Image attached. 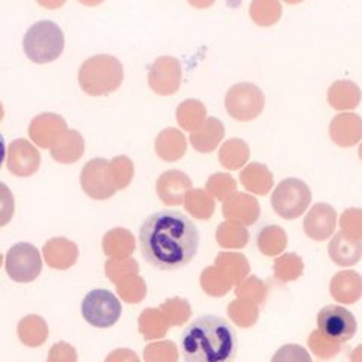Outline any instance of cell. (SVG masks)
Here are the masks:
<instances>
[{
    "label": "cell",
    "instance_id": "cell-1",
    "mask_svg": "<svg viewBox=\"0 0 362 362\" xmlns=\"http://www.w3.org/2000/svg\"><path fill=\"white\" fill-rule=\"evenodd\" d=\"M139 243L146 263L154 269L171 272L185 267L195 258L199 231L186 214L160 210L144 221Z\"/></svg>",
    "mask_w": 362,
    "mask_h": 362
},
{
    "label": "cell",
    "instance_id": "cell-2",
    "mask_svg": "<svg viewBox=\"0 0 362 362\" xmlns=\"http://www.w3.org/2000/svg\"><path fill=\"white\" fill-rule=\"evenodd\" d=\"M180 346L185 362H234L239 339L225 319L206 314L185 327Z\"/></svg>",
    "mask_w": 362,
    "mask_h": 362
},
{
    "label": "cell",
    "instance_id": "cell-3",
    "mask_svg": "<svg viewBox=\"0 0 362 362\" xmlns=\"http://www.w3.org/2000/svg\"><path fill=\"white\" fill-rule=\"evenodd\" d=\"M124 81V66L112 54H95L88 58L78 70V85L93 97L107 95Z\"/></svg>",
    "mask_w": 362,
    "mask_h": 362
},
{
    "label": "cell",
    "instance_id": "cell-4",
    "mask_svg": "<svg viewBox=\"0 0 362 362\" xmlns=\"http://www.w3.org/2000/svg\"><path fill=\"white\" fill-rule=\"evenodd\" d=\"M65 37L62 29L50 20L33 23L23 38V50L35 64H49L64 52Z\"/></svg>",
    "mask_w": 362,
    "mask_h": 362
},
{
    "label": "cell",
    "instance_id": "cell-5",
    "mask_svg": "<svg viewBox=\"0 0 362 362\" xmlns=\"http://www.w3.org/2000/svg\"><path fill=\"white\" fill-rule=\"evenodd\" d=\"M311 189L299 178H286L272 194V209L279 218L293 221L300 218L311 204Z\"/></svg>",
    "mask_w": 362,
    "mask_h": 362
},
{
    "label": "cell",
    "instance_id": "cell-6",
    "mask_svg": "<svg viewBox=\"0 0 362 362\" xmlns=\"http://www.w3.org/2000/svg\"><path fill=\"white\" fill-rule=\"evenodd\" d=\"M122 314V307L115 294L105 288L90 290L82 300L83 319L98 329L115 325Z\"/></svg>",
    "mask_w": 362,
    "mask_h": 362
},
{
    "label": "cell",
    "instance_id": "cell-7",
    "mask_svg": "<svg viewBox=\"0 0 362 362\" xmlns=\"http://www.w3.org/2000/svg\"><path fill=\"white\" fill-rule=\"evenodd\" d=\"M225 109L237 121L247 122L262 115L264 109V94L254 83H235L225 95Z\"/></svg>",
    "mask_w": 362,
    "mask_h": 362
},
{
    "label": "cell",
    "instance_id": "cell-8",
    "mask_svg": "<svg viewBox=\"0 0 362 362\" xmlns=\"http://www.w3.org/2000/svg\"><path fill=\"white\" fill-rule=\"evenodd\" d=\"M5 269L16 282L25 284L35 281L42 270V259L37 246L30 243L14 245L5 257Z\"/></svg>",
    "mask_w": 362,
    "mask_h": 362
},
{
    "label": "cell",
    "instance_id": "cell-9",
    "mask_svg": "<svg viewBox=\"0 0 362 362\" xmlns=\"http://www.w3.org/2000/svg\"><path fill=\"white\" fill-rule=\"evenodd\" d=\"M317 326L323 335L339 344L352 339L358 329L355 315L339 305H327L322 308L317 315Z\"/></svg>",
    "mask_w": 362,
    "mask_h": 362
},
{
    "label": "cell",
    "instance_id": "cell-10",
    "mask_svg": "<svg viewBox=\"0 0 362 362\" xmlns=\"http://www.w3.org/2000/svg\"><path fill=\"white\" fill-rule=\"evenodd\" d=\"M81 185L85 194L94 199H107L118 190L112 180L110 162L106 158H93L83 166Z\"/></svg>",
    "mask_w": 362,
    "mask_h": 362
},
{
    "label": "cell",
    "instance_id": "cell-11",
    "mask_svg": "<svg viewBox=\"0 0 362 362\" xmlns=\"http://www.w3.org/2000/svg\"><path fill=\"white\" fill-rule=\"evenodd\" d=\"M183 70L174 56H160L148 70V85L158 95H173L180 89Z\"/></svg>",
    "mask_w": 362,
    "mask_h": 362
},
{
    "label": "cell",
    "instance_id": "cell-12",
    "mask_svg": "<svg viewBox=\"0 0 362 362\" xmlns=\"http://www.w3.org/2000/svg\"><path fill=\"white\" fill-rule=\"evenodd\" d=\"M41 156L35 145L26 139H16L8 145L6 166L17 177H30L38 171Z\"/></svg>",
    "mask_w": 362,
    "mask_h": 362
},
{
    "label": "cell",
    "instance_id": "cell-13",
    "mask_svg": "<svg viewBox=\"0 0 362 362\" xmlns=\"http://www.w3.org/2000/svg\"><path fill=\"white\" fill-rule=\"evenodd\" d=\"M66 130V122L58 113H41L30 121L29 138L41 148H52Z\"/></svg>",
    "mask_w": 362,
    "mask_h": 362
},
{
    "label": "cell",
    "instance_id": "cell-14",
    "mask_svg": "<svg viewBox=\"0 0 362 362\" xmlns=\"http://www.w3.org/2000/svg\"><path fill=\"white\" fill-rule=\"evenodd\" d=\"M337 228V211L325 202L314 204L303 221V230L314 242H323L331 237Z\"/></svg>",
    "mask_w": 362,
    "mask_h": 362
},
{
    "label": "cell",
    "instance_id": "cell-15",
    "mask_svg": "<svg viewBox=\"0 0 362 362\" xmlns=\"http://www.w3.org/2000/svg\"><path fill=\"white\" fill-rule=\"evenodd\" d=\"M329 136L341 148H352L362 139V118L354 112L338 113L331 121Z\"/></svg>",
    "mask_w": 362,
    "mask_h": 362
},
{
    "label": "cell",
    "instance_id": "cell-16",
    "mask_svg": "<svg viewBox=\"0 0 362 362\" xmlns=\"http://www.w3.org/2000/svg\"><path fill=\"white\" fill-rule=\"evenodd\" d=\"M223 216L239 225H252L259 218V204L249 194H235L223 201Z\"/></svg>",
    "mask_w": 362,
    "mask_h": 362
},
{
    "label": "cell",
    "instance_id": "cell-17",
    "mask_svg": "<svg viewBox=\"0 0 362 362\" xmlns=\"http://www.w3.org/2000/svg\"><path fill=\"white\" fill-rule=\"evenodd\" d=\"M192 187V181L187 174L177 171H166L157 180L156 190L160 199L168 206H178L183 202L187 192Z\"/></svg>",
    "mask_w": 362,
    "mask_h": 362
},
{
    "label": "cell",
    "instance_id": "cell-18",
    "mask_svg": "<svg viewBox=\"0 0 362 362\" xmlns=\"http://www.w3.org/2000/svg\"><path fill=\"white\" fill-rule=\"evenodd\" d=\"M331 294L337 302H358L362 298V276L355 270L338 272L331 281Z\"/></svg>",
    "mask_w": 362,
    "mask_h": 362
},
{
    "label": "cell",
    "instance_id": "cell-19",
    "mask_svg": "<svg viewBox=\"0 0 362 362\" xmlns=\"http://www.w3.org/2000/svg\"><path fill=\"white\" fill-rule=\"evenodd\" d=\"M52 157L59 163H76L85 153V139L77 130H66L50 148Z\"/></svg>",
    "mask_w": 362,
    "mask_h": 362
},
{
    "label": "cell",
    "instance_id": "cell-20",
    "mask_svg": "<svg viewBox=\"0 0 362 362\" xmlns=\"http://www.w3.org/2000/svg\"><path fill=\"white\" fill-rule=\"evenodd\" d=\"M225 136V127L221 119L210 117L202 124V127L190 133V144L198 153H211L218 148Z\"/></svg>",
    "mask_w": 362,
    "mask_h": 362
},
{
    "label": "cell",
    "instance_id": "cell-21",
    "mask_svg": "<svg viewBox=\"0 0 362 362\" xmlns=\"http://www.w3.org/2000/svg\"><path fill=\"white\" fill-rule=\"evenodd\" d=\"M329 257L338 266H355L362 258V242L350 239L343 231H339L329 243Z\"/></svg>",
    "mask_w": 362,
    "mask_h": 362
},
{
    "label": "cell",
    "instance_id": "cell-22",
    "mask_svg": "<svg viewBox=\"0 0 362 362\" xmlns=\"http://www.w3.org/2000/svg\"><path fill=\"white\" fill-rule=\"evenodd\" d=\"M187 141L177 129H165L156 138V153L165 162H177L186 154Z\"/></svg>",
    "mask_w": 362,
    "mask_h": 362
},
{
    "label": "cell",
    "instance_id": "cell-23",
    "mask_svg": "<svg viewBox=\"0 0 362 362\" xmlns=\"http://www.w3.org/2000/svg\"><path fill=\"white\" fill-rule=\"evenodd\" d=\"M327 101L335 110L349 112L361 103V89L355 82L337 81L327 90Z\"/></svg>",
    "mask_w": 362,
    "mask_h": 362
},
{
    "label": "cell",
    "instance_id": "cell-24",
    "mask_svg": "<svg viewBox=\"0 0 362 362\" xmlns=\"http://www.w3.org/2000/svg\"><path fill=\"white\" fill-rule=\"evenodd\" d=\"M240 181L245 189L255 195H266L274 186V175L262 163H249L240 173Z\"/></svg>",
    "mask_w": 362,
    "mask_h": 362
},
{
    "label": "cell",
    "instance_id": "cell-25",
    "mask_svg": "<svg viewBox=\"0 0 362 362\" xmlns=\"http://www.w3.org/2000/svg\"><path fill=\"white\" fill-rule=\"evenodd\" d=\"M249 156H251V150L249 145L239 138H233L225 141L219 150V162L225 169L230 171H237L246 166Z\"/></svg>",
    "mask_w": 362,
    "mask_h": 362
},
{
    "label": "cell",
    "instance_id": "cell-26",
    "mask_svg": "<svg viewBox=\"0 0 362 362\" xmlns=\"http://www.w3.org/2000/svg\"><path fill=\"white\" fill-rule=\"evenodd\" d=\"M207 119V109L199 100H186L177 107V122L178 126L194 133L202 127Z\"/></svg>",
    "mask_w": 362,
    "mask_h": 362
},
{
    "label": "cell",
    "instance_id": "cell-27",
    "mask_svg": "<svg viewBox=\"0 0 362 362\" xmlns=\"http://www.w3.org/2000/svg\"><path fill=\"white\" fill-rule=\"evenodd\" d=\"M44 255H45V259H47V263L53 269H68L76 262V257H70V255H77V247L70 240L61 239V251H59L58 239H53L45 245Z\"/></svg>",
    "mask_w": 362,
    "mask_h": 362
},
{
    "label": "cell",
    "instance_id": "cell-28",
    "mask_svg": "<svg viewBox=\"0 0 362 362\" xmlns=\"http://www.w3.org/2000/svg\"><path fill=\"white\" fill-rule=\"evenodd\" d=\"M257 243L259 251L264 255L275 257L284 251L287 246V234L286 231L276 225L264 226L257 237Z\"/></svg>",
    "mask_w": 362,
    "mask_h": 362
},
{
    "label": "cell",
    "instance_id": "cell-29",
    "mask_svg": "<svg viewBox=\"0 0 362 362\" xmlns=\"http://www.w3.org/2000/svg\"><path fill=\"white\" fill-rule=\"evenodd\" d=\"M216 267L226 278H230L233 282H239V284L249 274V263L242 254L222 252L216 258Z\"/></svg>",
    "mask_w": 362,
    "mask_h": 362
},
{
    "label": "cell",
    "instance_id": "cell-30",
    "mask_svg": "<svg viewBox=\"0 0 362 362\" xmlns=\"http://www.w3.org/2000/svg\"><path fill=\"white\" fill-rule=\"evenodd\" d=\"M249 14L258 26H272L281 18L282 5L276 0H255L249 6Z\"/></svg>",
    "mask_w": 362,
    "mask_h": 362
},
{
    "label": "cell",
    "instance_id": "cell-31",
    "mask_svg": "<svg viewBox=\"0 0 362 362\" xmlns=\"http://www.w3.org/2000/svg\"><path fill=\"white\" fill-rule=\"evenodd\" d=\"M233 284L234 282L230 278H226L216 266L206 269L201 275V286L204 291L214 298L225 296V294L228 293L230 288L233 287Z\"/></svg>",
    "mask_w": 362,
    "mask_h": 362
},
{
    "label": "cell",
    "instance_id": "cell-32",
    "mask_svg": "<svg viewBox=\"0 0 362 362\" xmlns=\"http://www.w3.org/2000/svg\"><path fill=\"white\" fill-rule=\"evenodd\" d=\"M18 335L25 344L40 346L45 341V337H47V327H45L44 320L40 319V317L30 315L20 322Z\"/></svg>",
    "mask_w": 362,
    "mask_h": 362
},
{
    "label": "cell",
    "instance_id": "cell-33",
    "mask_svg": "<svg viewBox=\"0 0 362 362\" xmlns=\"http://www.w3.org/2000/svg\"><path fill=\"white\" fill-rule=\"evenodd\" d=\"M216 239L222 247L239 249L245 247L249 240V233L242 225L234 222H223L216 231Z\"/></svg>",
    "mask_w": 362,
    "mask_h": 362
},
{
    "label": "cell",
    "instance_id": "cell-34",
    "mask_svg": "<svg viewBox=\"0 0 362 362\" xmlns=\"http://www.w3.org/2000/svg\"><path fill=\"white\" fill-rule=\"evenodd\" d=\"M186 209L195 218L207 221L214 211V201L206 190L194 189L189 190L186 195Z\"/></svg>",
    "mask_w": 362,
    "mask_h": 362
},
{
    "label": "cell",
    "instance_id": "cell-35",
    "mask_svg": "<svg viewBox=\"0 0 362 362\" xmlns=\"http://www.w3.org/2000/svg\"><path fill=\"white\" fill-rule=\"evenodd\" d=\"M237 190V181L225 173H218L213 174L206 185V192L207 194L219 201H225L226 198H230L231 195L235 194Z\"/></svg>",
    "mask_w": 362,
    "mask_h": 362
},
{
    "label": "cell",
    "instance_id": "cell-36",
    "mask_svg": "<svg viewBox=\"0 0 362 362\" xmlns=\"http://www.w3.org/2000/svg\"><path fill=\"white\" fill-rule=\"evenodd\" d=\"M228 314L237 326L251 327L257 322L259 313L257 303L245 299H237L230 303Z\"/></svg>",
    "mask_w": 362,
    "mask_h": 362
},
{
    "label": "cell",
    "instance_id": "cell-37",
    "mask_svg": "<svg viewBox=\"0 0 362 362\" xmlns=\"http://www.w3.org/2000/svg\"><path fill=\"white\" fill-rule=\"evenodd\" d=\"M275 276L282 282H290L298 279L303 272V262L296 254H284L279 257L275 264Z\"/></svg>",
    "mask_w": 362,
    "mask_h": 362
},
{
    "label": "cell",
    "instance_id": "cell-38",
    "mask_svg": "<svg viewBox=\"0 0 362 362\" xmlns=\"http://www.w3.org/2000/svg\"><path fill=\"white\" fill-rule=\"evenodd\" d=\"M110 174L117 189L127 187L134 174L133 162L127 156H117L110 160Z\"/></svg>",
    "mask_w": 362,
    "mask_h": 362
},
{
    "label": "cell",
    "instance_id": "cell-39",
    "mask_svg": "<svg viewBox=\"0 0 362 362\" xmlns=\"http://www.w3.org/2000/svg\"><path fill=\"white\" fill-rule=\"evenodd\" d=\"M235 294L240 299L254 302V303H263L267 298V287L259 281L257 276L246 278L242 281L235 288Z\"/></svg>",
    "mask_w": 362,
    "mask_h": 362
},
{
    "label": "cell",
    "instance_id": "cell-40",
    "mask_svg": "<svg viewBox=\"0 0 362 362\" xmlns=\"http://www.w3.org/2000/svg\"><path fill=\"white\" fill-rule=\"evenodd\" d=\"M308 346L314 352V355H317L319 358H323V359L335 356L339 352V349H341V344L334 341V339H331V338H327L320 331H314L310 335Z\"/></svg>",
    "mask_w": 362,
    "mask_h": 362
},
{
    "label": "cell",
    "instance_id": "cell-41",
    "mask_svg": "<svg viewBox=\"0 0 362 362\" xmlns=\"http://www.w3.org/2000/svg\"><path fill=\"white\" fill-rule=\"evenodd\" d=\"M339 226L341 231L350 237V239L362 242V210L361 209H347L339 218Z\"/></svg>",
    "mask_w": 362,
    "mask_h": 362
},
{
    "label": "cell",
    "instance_id": "cell-42",
    "mask_svg": "<svg viewBox=\"0 0 362 362\" xmlns=\"http://www.w3.org/2000/svg\"><path fill=\"white\" fill-rule=\"evenodd\" d=\"M270 362H313L307 349L299 344H286L279 347Z\"/></svg>",
    "mask_w": 362,
    "mask_h": 362
},
{
    "label": "cell",
    "instance_id": "cell-43",
    "mask_svg": "<svg viewBox=\"0 0 362 362\" xmlns=\"http://www.w3.org/2000/svg\"><path fill=\"white\" fill-rule=\"evenodd\" d=\"M350 361H352V362H362V344L354 349L352 355H350Z\"/></svg>",
    "mask_w": 362,
    "mask_h": 362
},
{
    "label": "cell",
    "instance_id": "cell-44",
    "mask_svg": "<svg viewBox=\"0 0 362 362\" xmlns=\"http://www.w3.org/2000/svg\"><path fill=\"white\" fill-rule=\"evenodd\" d=\"M358 153H359V158L362 160V144L359 145V151H358Z\"/></svg>",
    "mask_w": 362,
    "mask_h": 362
}]
</instances>
